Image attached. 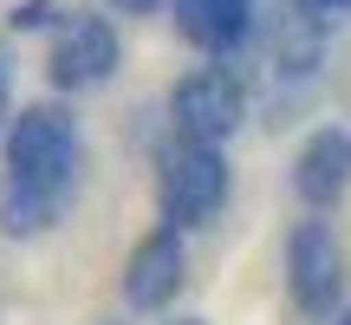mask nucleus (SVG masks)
<instances>
[{"label": "nucleus", "instance_id": "nucleus-1", "mask_svg": "<svg viewBox=\"0 0 351 325\" xmlns=\"http://www.w3.org/2000/svg\"><path fill=\"white\" fill-rule=\"evenodd\" d=\"M78 182V124L65 104H26L7 124V215L13 234H39L59 221L65 195Z\"/></svg>", "mask_w": 351, "mask_h": 325}, {"label": "nucleus", "instance_id": "nucleus-2", "mask_svg": "<svg viewBox=\"0 0 351 325\" xmlns=\"http://www.w3.org/2000/svg\"><path fill=\"white\" fill-rule=\"evenodd\" d=\"M156 202H163V221L169 228H202L221 215L228 202V162L215 143H189L176 137L163 162H156Z\"/></svg>", "mask_w": 351, "mask_h": 325}, {"label": "nucleus", "instance_id": "nucleus-3", "mask_svg": "<svg viewBox=\"0 0 351 325\" xmlns=\"http://www.w3.org/2000/svg\"><path fill=\"white\" fill-rule=\"evenodd\" d=\"M169 117H176V137H189V143H215V150H221V143L241 130V117H247V91H241L234 72H221V65H202V72L176 78V91H169Z\"/></svg>", "mask_w": 351, "mask_h": 325}, {"label": "nucleus", "instance_id": "nucleus-4", "mask_svg": "<svg viewBox=\"0 0 351 325\" xmlns=\"http://www.w3.org/2000/svg\"><path fill=\"white\" fill-rule=\"evenodd\" d=\"M117 59H124V46H117V26L104 13H65L46 46V78L59 91H91L117 72Z\"/></svg>", "mask_w": 351, "mask_h": 325}, {"label": "nucleus", "instance_id": "nucleus-5", "mask_svg": "<svg viewBox=\"0 0 351 325\" xmlns=\"http://www.w3.org/2000/svg\"><path fill=\"white\" fill-rule=\"evenodd\" d=\"M287 293L300 313H332L345 293V254H339V234L326 221H300L287 234Z\"/></svg>", "mask_w": 351, "mask_h": 325}, {"label": "nucleus", "instance_id": "nucleus-6", "mask_svg": "<svg viewBox=\"0 0 351 325\" xmlns=\"http://www.w3.org/2000/svg\"><path fill=\"white\" fill-rule=\"evenodd\" d=\"M182 293V228H150V234L130 248V267H124V300L137 313H163V306Z\"/></svg>", "mask_w": 351, "mask_h": 325}, {"label": "nucleus", "instance_id": "nucleus-7", "mask_svg": "<svg viewBox=\"0 0 351 325\" xmlns=\"http://www.w3.org/2000/svg\"><path fill=\"white\" fill-rule=\"evenodd\" d=\"M293 189H300V202L313 215L345 202V189H351V130H339V124L313 130L300 143V162H293Z\"/></svg>", "mask_w": 351, "mask_h": 325}, {"label": "nucleus", "instance_id": "nucleus-8", "mask_svg": "<svg viewBox=\"0 0 351 325\" xmlns=\"http://www.w3.org/2000/svg\"><path fill=\"white\" fill-rule=\"evenodd\" d=\"M169 13L195 52H234L254 33V0H169Z\"/></svg>", "mask_w": 351, "mask_h": 325}, {"label": "nucleus", "instance_id": "nucleus-9", "mask_svg": "<svg viewBox=\"0 0 351 325\" xmlns=\"http://www.w3.org/2000/svg\"><path fill=\"white\" fill-rule=\"evenodd\" d=\"M52 7H59V0H20V7H13V26H52Z\"/></svg>", "mask_w": 351, "mask_h": 325}, {"label": "nucleus", "instance_id": "nucleus-10", "mask_svg": "<svg viewBox=\"0 0 351 325\" xmlns=\"http://www.w3.org/2000/svg\"><path fill=\"white\" fill-rule=\"evenodd\" d=\"M7 104H13V78H7V65H0V124H7Z\"/></svg>", "mask_w": 351, "mask_h": 325}, {"label": "nucleus", "instance_id": "nucleus-11", "mask_svg": "<svg viewBox=\"0 0 351 325\" xmlns=\"http://www.w3.org/2000/svg\"><path fill=\"white\" fill-rule=\"evenodd\" d=\"M117 13H156V0H111Z\"/></svg>", "mask_w": 351, "mask_h": 325}, {"label": "nucleus", "instance_id": "nucleus-12", "mask_svg": "<svg viewBox=\"0 0 351 325\" xmlns=\"http://www.w3.org/2000/svg\"><path fill=\"white\" fill-rule=\"evenodd\" d=\"M163 325H202V319H163Z\"/></svg>", "mask_w": 351, "mask_h": 325}, {"label": "nucleus", "instance_id": "nucleus-13", "mask_svg": "<svg viewBox=\"0 0 351 325\" xmlns=\"http://www.w3.org/2000/svg\"><path fill=\"white\" fill-rule=\"evenodd\" d=\"M313 7H345V0H313Z\"/></svg>", "mask_w": 351, "mask_h": 325}, {"label": "nucleus", "instance_id": "nucleus-14", "mask_svg": "<svg viewBox=\"0 0 351 325\" xmlns=\"http://www.w3.org/2000/svg\"><path fill=\"white\" fill-rule=\"evenodd\" d=\"M339 325H351V313H345V319H339Z\"/></svg>", "mask_w": 351, "mask_h": 325}]
</instances>
